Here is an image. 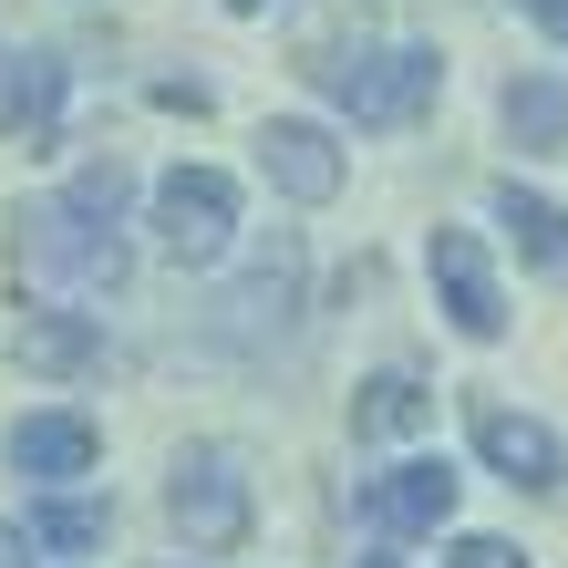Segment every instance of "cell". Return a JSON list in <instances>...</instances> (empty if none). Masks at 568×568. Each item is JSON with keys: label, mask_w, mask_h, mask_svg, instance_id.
Returning a JSON list of instances; mask_svg holds the SVG:
<instances>
[{"label": "cell", "mask_w": 568, "mask_h": 568, "mask_svg": "<svg viewBox=\"0 0 568 568\" xmlns=\"http://www.w3.org/2000/svg\"><path fill=\"white\" fill-rule=\"evenodd\" d=\"M124 165H83L62 196H31V207L11 217V270H42V280H83V290H114L124 280Z\"/></svg>", "instance_id": "cell-1"}, {"label": "cell", "mask_w": 568, "mask_h": 568, "mask_svg": "<svg viewBox=\"0 0 568 568\" xmlns=\"http://www.w3.org/2000/svg\"><path fill=\"white\" fill-rule=\"evenodd\" d=\"M352 124H414L434 93H445V62L424 42H393V52H362V62H300Z\"/></svg>", "instance_id": "cell-2"}, {"label": "cell", "mask_w": 568, "mask_h": 568, "mask_svg": "<svg viewBox=\"0 0 568 568\" xmlns=\"http://www.w3.org/2000/svg\"><path fill=\"white\" fill-rule=\"evenodd\" d=\"M165 517H176V538H186V548L227 558V548L248 538V465L227 455V445H186V455H176V476H165Z\"/></svg>", "instance_id": "cell-3"}, {"label": "cell", "mask_w": 568, "mask_h": 568, "mask_svg": "<svg viewBox=\"0 0 568 568\" xmlns=\"http://www.w3.org/2000/svg\"><path fill=\"white\" fill-rule=\"evenodd\" d=\"M227 227H239V186H227L217 165H176V176L155 186V248L176 258V270H207L227 248Z\"/></svg>", "instance_id": "cell-4"}, {"label": "cell", "mask_w": 568, "mask_h": 568, "mask_svg": "<svg viewBox=\"0 0 568 568\" xmlns=\"http://www.w3.org/2000/svg\"><path fill=\"white\" fill-rule=\"evenodd\" d=\"M424 270H434L445 321L465 331V342H496V331H507V300H496V270H486V239H476V227H434Z\"/></svg>", "instance_id": "cell-5"}, {"label": "cell", "mask_w": 568, "mask_h": 568, "mask_svg": "<svg viewBox=\"0 0 568 568\" xmlns=\"http://www.w3.org/2000/svg\"><path fill=\"white\" fill-rule=\"evenodd\" d=\"M290 311H300V239L280 227V239L248 258V280L217 300V342H270V331H290Z\"/></svg>", "instance_id": "cell-6"}, {"label": "cell", "mask_w": 568, "mask_h": 568, "mask_svg": "<svg viewBox=\"0 0 568 568\" xmlns=\"http://www.w3.org/2000/svg\"><path fill=\"white\" fill-rule=\"evenodd\" d=\"M362 517H373L383 538H434V527L455 517V465L414 455V465H393V476H373L362 486Z\"/></svg>", "instance_id": "cell-7"}, {"label": "cell", "mask_w": 568, "mask_h": 568, "mask_svg": "<svg viewBox=\"0 0 568 568\" xmlns=\"http://www.w3.org/2000/svg\"><path fill=\"white\" fill-rule=\"evenodd\" d=\"M0 135L21 155H42L62 135V52H42V42L0 52Z\"/></svg>", "instance_id": "cell-8"}, {"label": "cell", "mask_w": 568, "mask_h": 568, "mask_svg": "<svg viewBox=\"0 0 568 568\" xmlns=\"http://www.w3.org/2000/svg\"><path fill=\"white\" fill-rule=\"evenodd\" d=\"M258 165H270V186L290 207H331V196H342V145H331L321 124H300V114L258 124Z\"/></svg>", "instance_id": "cell-9"}, {"label": "cell", "mask_w": 568, "mask_h": 568, "mask_svg": "<svg viewBox=\"0 0 568 568\" xmlns=\"http://www.w3.org/2000/svg\"><path fill=\"white\" fill-rule=\"evenodd\" d=\"M465 424H476V455H486V465H496V476H507V486H527V496H548V486L568 476V455H558V434H548L538 414H507V404H476Z\"/></svg>", "instance_id": "cell-10"}, {"label": "cell", "mask_w": 568, "mask_h": 568, "mask_svg": "<svg viewBox=\"0 0 568 568\" xmlns=\"http://www.w3.org/2000/svg\"><path fill=\"white\" fill-rule=\"evenodd\" d=\"M11 362H21V373H42V383L104 373V321H83V311H21Z\"/></svg>", "instance_id": "cell-11"}, {"label": "cell", "mask_w": 568, "mask_h": 568, "mask_svg": "<svg viewBox=\"0 0 568 568\" xmlns=\"http://www.w3.org/2000/svg\"><path fill=\"white\" fill-rule=\"evenodd\" d=\"M11 476H42V486H73V476H93V424L83 414H21L11 424Z\"/></svg>", "instance_id": "cell-12"}, {"label": "cell", "mask_w": 568, "mask_h": 568, "mask_svg": "<svg viewBox=\"0 0 568 568\" xmlns=\"http://www.w3.org/2000/svg\"><path fill=\"white\" fill-rule=\"evenodd\" d=\"M496 114H507L517 155H568V83L558 73H517L507 93H496Z\"/></svg>", "instance_id": "cell-13"}, {"label": "cell", "mask_w": 568, "mask_h": 568, "mask_svg": "<svg viewBox=\"0 0 568 568\" xmlns=\"http://www.w3.org/2000/svg\"><path fill=\"white\" fill-rule=\"evenodd\" d=\"M496 227L517 239V258H527V270L568 280V207H548V196H527V186L507 176V186H496Z\"/></svg>", "instance_id": "cell-14"}, {"label": "cell", "mask_w": 568, "mask_h": 568, "mask_svg": "<svg viewBox=\"0 0 568 568\" xmlns=\"http://www.w3.org/2000/svg\"><path fill=\"white\" fill-rule=\"evenodd\" d=\"M424 424H434V393L414 373H373L352 393V434H373V445H383V434H424Z\"/></svg>", "instance_id": "cell-15"}, {"label": "cell", "mask_w": 568, "mask_h": 568, "mask_svg": "<svg viewBox=\"0 0 568 568\" xmlns=\"http://www.w3.org/2000/svg\"><path fill=\"white\" fill-rule=\"evenodd\" d=\"M31 538L83 558V548H104V507H93V496H42V507H31Z\"/></svg>", "instance_id": "cell-16"}, {"label": "cell", "mask_w": 568, "mask_h": 568, "mask_svg": "<svg viewBox=\"0 0 568 568\" xmlns=\"http://www.w3.org/2000/svg\"><path fill=\"white\" fill-rule=\"evenodd\" d=\"M445 568H527V558H517L507 538H455V548H445Z\"/></svg>", "instance_id": "cell-17"}, {"label": "cell", "mask_w": 568, "mask_h": 568, "mask_svg": "<svg viewBox=\"0 0 568 568\" xmlns=\"http://www.w3.org/2000/svg\"><path fill=\"white\" fill-rule=\"evenodd\" d=\"M517 11H527V21H538V31H548V42H568V0H517Z\"/></svg>", "instance_id": "cell-18"}, {"label": "cell", "mask_w": 568, "mask_h": 568, "mask_svg": "<svg viewBox=\"0 0 568 568\" xmlns=\"http://www.w3.org/2000/svg\"><path fill=\"white\" fill-rule=\"evenodd\" d=\"M0 568H31V558H21V527H0Z\"/></svg>", "instance_id": "cell-19"}, {"label": "cell", "mask_w": 568, "mask_h": 568, "mask_svg": "<svg viewBox=\"0 0 568 568\" xmlns=\"http://www.w3.org/2000/svg\"><path fill=\"white\" fill-rule=\"evenodd\" d=\"M227 11H270V0H227Z\"/></svg>", "instance_id": "cell-20"}, {"label": "cell", "mask_w": 568, "mask_h": 568, "mask_svg": "<svg viewBox=\"0 0 568 568\" xmlns=\"http://www.w3.org/2000/svg\"><path fill=\"white\" fill-rule=\"evenodd\" d=\"M362 568H404V558H362Z\"/></svg>", "instance_id": "cell-21"}]
</instances>
